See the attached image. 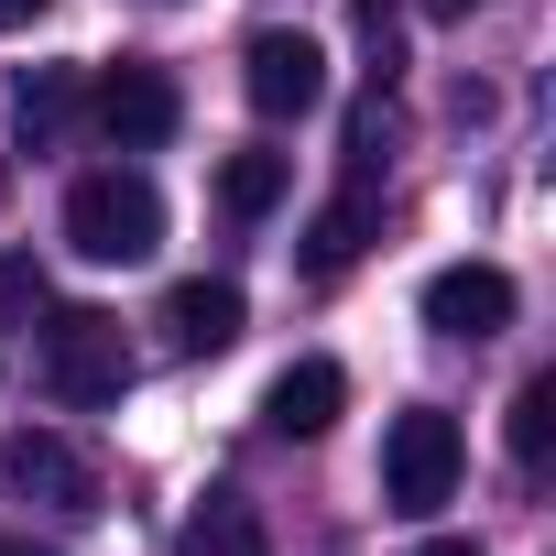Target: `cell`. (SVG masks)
<instances>
[{
  "label": "cell",
  "instance_id": "cell-8",
  "mask_svg": "<svg viewBox=\"0 0 556 556\" xmlns=\"http://www.w3.org/2000/svg\"><path fill=\"white\" fill-rule=\"evenodd\" d=\"M371 229H382V197H371V175H350V186H339V197L306 218V251H295V262L317 273V285H339V273L371 251Z\"/></svg>",
  "mask_w": 556,
  "mask_h": 556
},
{
  "label": "cell",
  "instance_id": "cell-19",
  "mask_svg": "<svg viewBox=\"0 0 556 556\" xmlns=\"http://www.w3.org/2000/svg\"><path fill=\"white\" fill-rule=\"evenodd\" d=\"M0 556H55V545H34V534H0Z\"/></svg>",
  "mask_w": 556,
  "mask_h": 556
},
{
  "label": "cell",
  "instance_id": "cell-4",
  "mask_svg": "<svg viewBox=\"0 0 556 556\" xmlns=\"http://www.w3.org/2000/svg\"><path fill=\"white\" fill-rule=\"evenodd\" d=\"M88 121H99L121 153H164V142H175V121H186V99H175V77H164L153 55H121V66H99Z\"/></svg>",
  "mask_w": 556,
  "mask_h": 556
},
{
  "label": "cell",
  "instance_id": "cell-2",
  "mask_svg": "<svg viewBox=\"0 0 556 556\" xmlns=\"http://www.w3.org/2000/svg\"><path fill=\"white\" fill-rule=\"evenodd\" d=\"M45 393L77 404V415L121 404V393H131V339H121V317H99V306H55V317H45Z\"/></svg>",
  "mask_w": 556,
  "mask_h": 556
},
{
  "label": "cell",
  "instance_id": "cell-16",
  "mask_svg": "<svg viewBox=\"0 0 556 556\" xmlns=\"http://www.w3.org/2000/svg\"><path fill=\"white\" fill-rule=\"evenodd\" d=\"M55 0H0V34H23V23H45Z\"/></svg>",
  "mask_w": 556,
  "mask_h": 556
},
{
  "label": "cell",
  "instance_id": "cell-6",
  "mask_svg": "<svg viewBox=\"0 0 556 556\" xmlns=\"http://www.w3.org/2000/svg\"><path fill=\"white\" fill-rule=\"evenodd\" d=\"M0 480H12L23 502H55V513H99V469H88V447L55 437V426L0 437Z\"/></svg>",
  "mask_w": 556,
  "mask_h": 556
},
{
  "label": "cell",
  "instance_id": "cell-14",
  "mask_svg": "<svg viewBox=\"0 0 556 556\" xmlns=\"http://www.w3.org/2000/svg\"><path fill=\"white\" fill-rule=\"evenodd\" d=\"M545 458H556V371L513 393V469H545Z\"/></svg>",
  "mask_w": 556,
  "mask_h": 556
},
{
  "label": "cell",
  "instance_id": "cell-17",
  "mask_svg": "<svg viewBox=\"0 0 556 556\" xmlns=\"http://www.w3.org/2000/svg\"><path fill=\"white\" fill-rule=\"evenodd\" d=\"M480 12V0H426V23H469Z\"/></svg>",
  "mask_w": 556,
  "mask_h": 556
},
{
  "label": "cell",
  "instance_id": "cell-21",
  "mask_svg": "<svg viewBox=\"0 0 556 556\" xmlns=\"http://www.w3.org/2000/svg\"><path fill=\"white\" fill-rule=\"evenodd\" d=\"M153 12H175V0H153Z\"/></svg>",
  "mask_w": 556,
  "mask_h": 556
},
{
  "label": "cell",
  "instance_id": "cell-5",
  "mask_svg": "<svg viewBox=\"0 0 556 556\" xmlns=\"http://www.w3.org/2000/svg\"><path fill=\"white\" fill-rule=\"evenodd\" d=\"M240 88H251L262 121H306V110H328V55H317V34L262 23V34L240 45Z\"/></svg>",
  "mask_w": 556,
  "mask_h": 556
},
{
  "label": "cell",
  "instance_id": "cell-13",
  "mask_svg": "<svg viewBox=\"0 0 556 556\" xmlns=\"http://www.w3.org/2000/svg\"><path fill=\"white\" fill-rule=\"evenodd\" d=\"M285 186H295V153H262V142H251V153L218 164V207H229V218H273Z\"/></svg>",
  "mask_w": 556,
  "mask_h": 556
},
{
  "label": "cell",
  "instance_id": "cell-20",
  "mask_svg": "<svg viewBox=\"0 0 556 556\" xmlns=\"http://www.w3.org/2000/svg\"><path fill=\"white\" fill-rule=\"evenodd\" d=\"M0 207H12V164H0Z\"/></svg>",
  "mask_w": 556,
  "mask_h": 556
},
{
  "label": "cell",
  "instance_id": "cell-3",
  "mask_svg": "<svg viewBox=\"0 0 556 556\" xmlns=\"http://www.w3.org/2000/svg\"><path fill=\"white\" fill-rule=\"evenodd\" d=\"M458 415L447 404H404L393 426H382V502L404 513V523H426L437 502H458Z\"/></svg>",
  "mask_w": 556,
  "mask_h": 556
},
{
  "label": "cell",
  "instance_id": "cell-11",
  "mask_svg": "<svg viewBox=\"0 0 556 556\" xmlns=\"http://www.w3.org/2000/svg\"><path fill=\"white\" fill-rule=\"evenodd\" d=\"M77 110H88V77H77V66H34V77L12 88V131H23V153H55V142L77 131Z\"/></svg>",
  "mask_w": 556,
  "mask_h": 556
},
{
  "label": "cell",
  "instance_id": "cell-18",
  "mask_svg": "<svg viewBox=\"0 0 556 556\" xmlns=\"http://www.w3.org/2000/svg\"><path fill=\"white\" fill-rule=\"evenodd\" d=\"M415 556H480V545H469V534H437V545H415Z\"/></svg>",
  "mask_w": 556,
  "mask_h": 556
},
{
  "label": "cell",
  "instance_id": "cell-1",
  "mask_svg": "<svg viewBox=\"0 0 556 556\" xmlns=\"http://www.w3.org/2000/svg\"><path fill=\"white\" fill-rule=\"evenodd\" d=\"M66 240H77L88 262H153V251H164V197H153V175H131V164L77 175V186H66Z\"/></svg>",
  "mask_w": 556,
  "mask_h": 556
},
{
  "label": "cell",
  "instance_id": "cell-10",
  "mask_svg": "<svg viewBox=\"0 0 556 556\" xmlns=\"http://www.w3.org/2000/svg\"><path fill=\"white\" fill-rule=\"evenodd\" d=\"M240 317H251V306H240V285H207V273H197V285H175V295H164V317H153V328H164V350L218 361V350L240 339Z\"/></svg>",
  "mask_w": 556,
  "mask_h": 556
},
{
  "label": "cell",
  "instance_id": "cell-7",
  "mask_svg": "<svg viewBox=\"0 0 556 556\" xmlns=\"http://www.w3.org/2000/svg\"><path fill=\"white\" fill-rule=\"evenodd\" d=\"M426 328L437 339H502L513 328V273L502 262H447L426 285Z\"/></svg>",
  "mask_w": 556,
  "mask_h": 556
},
{
  "label": "cell",
  "instance_id": "cell-15",
  "mask_svg": "<svg viewBox=\"0 0 556 556\" xmlns=\"http://www.w3.org/2000/svg\"><path fill=\"white\" fill-rule=\"evenodd\" d=\"M0 317H45V262H0Z\"/></svg>",
  "mask_w": 556,
  "mask_h": 556
},
{
  "label": "cell",
  "instance_id": "cell-12",
  "mask_svg": "<svg viewBox=\"0 0 556 556\" xmlns=\"http://www.w3.org/2000/svg\"><path fill=\"white\" fill-rule=\"evenodd\" d=\"M175 556H273V534H262V513H251L240 491H207V502L186 513Z\"/></svg>",
  "mask_w": 556,
  "mask_h": 556
},
{
  "label": "cell",
  "instance_id": "cell-9",
  "mask_svg": "<svg viewBox=\"0 0 556 556\" xmlns=\"http://www.w3.org/2000/svg\"><path fill=\"white\" fill-rule=\"evenodd\" d=\"M339 404H350V371H339V361H285L273 393H262V426H273V437H328Z\"/></svg>",
  "mask_w": 556,
  "mask_h": 556
}]
</instances>
